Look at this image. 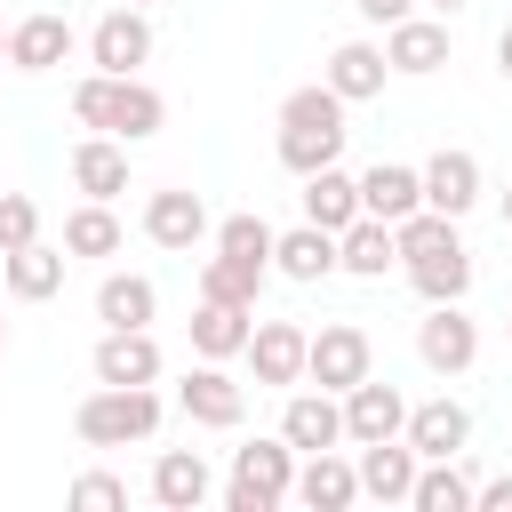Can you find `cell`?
I'll return each mask as SVG.
<instances>
[{
	"label": "cell",
	"mask_w": 512,
	"mask_h": 512,
	"mask_svg": "<svg viewBox=\"0 0 512 512\" xmlns=\"http://www.w3.org/2000/svg\"><path fill=\"white\" fill-rule=\"evenodd\" d=\"M304 352H312V336L296 328V320H256V336H248V368H256V384H304Z\"/></svg>",
	"instance_id": "obj_8"
},
{
	"label": "cell",
	"mask_w": 512,
	"mask_h": 512,
	"mask_svg": "<svg viewBox=\"0 0 512 512\" xmlns=\"http://www.w3.org/2000/svg\"><path fill=\"white\" fill-rule=\"evenodd\" d=\"M416 472H424V456L408 440H368L360 448V496H376V504H408Z\"/></svg>",
	"instance_id": "obj_13"
},
{
	"label": "cell",
	"mask_w": 512,
	"mask_h": 512,
	"mask_svg": "<svg viewBox=\"0 0 512 512\" xmlns=\"http://www.w3.org/2000/svg\"><path fill=\"white\" fill-rule=\"evenodd\" d=\"M424 8H440V16H456V8H472V0H424Z\"/></svg>",
	"instance_id": "obj_41"
},
{
	"label": "cell",
	"mask_w": 512,
	"mask_h": 512,
	"mask_svg": "<svg viewBox=\"0 0 512 512\" xmlns=\"http://www.w3.org/2000/svg\"><path fill=\"white\" fill-rule=\"evenodd\" d=\"M424 208H440V216H472L480 208V160L472 152H432L424 160Z\"/></svg>",
	"instance_id": "obj_14"
},
{
	"label": "cell",
	"mask_w": 512,
	"mask_h": 512,
	"mask_svg": "<svg viewBox=\"0 0 512 512\" xmlns=\"http://www.w3.org/2000/svg\"><path fill=\"white\" fill-rule=\"evenodd\" d=\"M64 248H72V256H120V216H112V200H80V208L64 216Z\"/></svg>",
	"instance_id": "obj_32"
},
{
	"label": "cell",
	"mask_w": 512,
	"mask_h": 512,
	"mask_svg": "<svg viewBox=\"0 0 512 512\" xmlns=\"http://www.w3.org/2000/svg\"><path fill=\"white\" fill-rule=\"evenodd\" d=\"M352 8H360L368 24H384V32H392L400 16H416V0H352Z\"/></svg>",
	"instance_id": "obj_39"
},
{
	"label": "cell",
	"mask_w": 512,
	"mask_h": 512,
	"mask_svg": "<svg viewBox=\"0 0 512 512\" xmlns=\"http://www.w3.org/2000/svg\"><path fill=\"white\" fill-rule=\"evenodd\" d=\"M88 368H96V384H160V344H152V328H104Z\"/></svg>",
	"instance_id": "obj_11"
},
{
	"label": "cell",
	"mask_w": 512,
	"mask_h": 512,
	"mask_svg": "<svg viewBox=\"0 0 512 512\" xmlns=\"http://www.w3.org/2000/svg\"><path fill=\"white\" fill-rule=\"evenodd\" d=\"M0 352H8V328H0Z\"/></svg>",
	"instance_id": "obj_45"
},
{
	"label": "cell",
	"mask_w": 512,
	"mask_h": 512,
	"mask_svg": "<svg viewBox=\"0 0 512 512\" xmlns=\"http://www.w3.org/2000/svg\"><path fill=\"white\" fill-rule=\"evenodd\" d=\"M96 320H104V328H152V320H160V288H152L144 272H104Z\"/></svg>",
	"instance_id": "obj_27"
},
{
	"label": "cell",
	"mask_w": 512,
	"mask_h": 512,
	"mask_svg": "<svg viewBox=\"0 0 512 512\" xmlns=\"http://www.w3.org/2000/svg\"><path fill=\"white\" fill-rule=\"evenodd\" d=\"M472 496H480V480L456 464V456H424V472H416V512H472Z\"/></svg>",
	"instance_id": "obj_31"
},
{
	"label": "cell",
	"mask_w": 512,
	"mask_h": 512,
	"mask_svg": "<svg viewBox=\"0 0 512 512\" xmlns=\"http://www.w3.org/2000/svg\"><path fill=\"white\" fill-rule=\"evenodd\" d=\"M296 504H312V512H352V504H360V464H344L336 448L304 456V464H296Z\"/></svg>",
	"instance_id": "obj_17"
},
{
	"label": "cell",
	"mask_w": 512,
	"mask_h": 512,
	"mask_svg": "<svg viewBox=\"0 0 512 512\" xmlns=\"http://www.w3.org/2000/svg\"><path fill=\"white\" fill-rule=\"evenodd\" d=\"M280 440H288L296 456H320V448H336V440H344V400H336V392H296V384H288Z\"/></svg>",
	"instance_id": "obj_10"
},
{
	"label": "cell",
	"mask_w": 512,
	"mask_h": 512,
	"mask_svg": "<svg viewBox=\"0 0 512 512\" xmlns=\"http://www.w3.org/2000/svg\"><path fill=\"white\" fill-rule=\"evenodd\" d=\"M384 56H392V72H440L448 64V24H432V16H400L392 32H384Z\"/></svg>",
	"instance_id": "obj_26"
},
{
	"label": "cell",
	"mask_w": 512,
	"mask_h": 512,
	"mask_svg": "<svg viewBox=\"0 0 512 512\" xmlns=\"http://www.w3.org/2000/svg\"><path fill=\"white\" fill-rule=\"evenodd\" d=\"M416 208H424V168L376 160V168L360 176V216H384V224H400V216H416Z\"/></svg>",
	"instance_id": "obj_20"
},
{
	"label": "cell",
	"mask_w": 512,
	"mask_h": 512,
	"mask_svg": "<svg viewBox=\"0 0 512 512\" xmlns=\"http://www.w3.org/2000/svg\"><path fill=\"white\" fill-rule=\"evenodd\" d=\"M88 56H96V72H136V64L152 56V24H144V8L128 0V8L96 16V32H88Z\"/></svg>",
	"instance_id": "obj_12"
},
{
	"label": "cell",
	"mask_w": 512,
	"mask_h": 512,
	"mask_svg": "<svg viewBox=\"0 0 512 512\" xmlns=\"http://www.w3.org/2000/svg\"><path fill=\"white\" fill-rule=\"evenodd\" d=\"M72 432H80V448L152 440V432H160V392H152V384H96V392L72 408Z\"/></svg>",
	"instance_id": "obj_2"
},
{
	"label": "cell",
	"mask_w": 512,
	"mask_h": 512,
	"mask_svg": "<svg viewBox=\"0 0 512 512\" xmlns=\"http://www.w3.org/2000/svg\"><path fill=\"white\" fill-rule=\"evenodd\" d=\"M272 272H288V280H328L336 272V232H320V224H296V232H280L272 240Z\"/></svg>",
	"instance_id": "obj_29"
},
{
	"label": "cell",
	"mask_w": 512,
	"mask_h": 512,
	"mask_svg": "<svg viewBox=\"0 0 512 512\" xmlns=\"http://www.w3.org/2000/svg\"><path fill=\"white\" fill-rule=\"evenodd\" d=\"M72 504H80V512H112V504H128V480H112V472H80V480H72Z\"/></svg>",
	"instance_id": "obj_37"
},
{
	"label": "cell",
	"mask_w": 512,
	"mask_h": 512,
	"mask_svg": "<svg viewBox=\"0 0 512 512\" xmlns=\"http://www.w3.org/2000/svg\"><path fill=\"white\" fill-rule=\"evenodd\" d=\"M472 512H512V472H496V480H480V496H472Z\"/></svg>",
	"instance_id": "obj_38"
},
{
	"label": "cell",
	"mask_w": 512,
	"mask_h": 512,
	"mask_svg": "<svg viewBox=\"0 0 512 512\" xmlns=\"http://www.w3.org/2000/svg\"><path fill=\"white\" fill-rule=\"evenodd\" d=\"M504 328H512V312H504Z\"/></svg>",
	"instance_id": "obj_46"
},
{
	"label": "cell",
	"mask_w": 512,
	"mask_h": 512,
	"mask_svg": "<svg viewBox=\"0 0 512 512\" xmlns=\"http://www.w3.org/2000/svg\"><path fill=\"white\" fill-rule=\"evenodd\" d=\"M352 216H360V176H344V168H312V176H304V224L344 232Z\"/></svg>",
	"instance_id": "obj_28"
},
{
	"label": "cell",
	"mask_w": 512,
	"mask_h": 512,
	"mask_svg": "<svg viewBox=\"0 0 512 512\" xmlns=\"http://www.w3.org/2000/svg\"><path fill=\"white\" fill-rule=\"evenodd\" d=\"M496 72H504V80H512V24H504V32H496Z\"/></svg>",
	"instance_id": "obj_40"
},
{
	"label": "cell",
	"mask_w": 512,
	"mask_h": 512,
	"mask_svg": "<svg viewBox=\"0 0 512 512\" xmlns=\"http://www.w3.org/2000/svg\"><path fill=\"white\" fill-rule=\"evenodd\" d=\"M0 64H8V32H0Z\"/></svg>",
	"instance_id": "obj_44"
},
{
	"label": "cell",
	"mask_w": 512,
	"mask_h": 512,
	"mask_svg": "<svg viewBox=\"0 0 512 512\" xmlns=\"http://www.w3.org/2000/svg\"><path fill=\"white\" fill-rule=\"evenodd\" d=\"M40 240V208L24 200V192H0V256H16V248H32Z\"/></svg>",
	"instance_id": "obj_35"
},
{
	"label": "cell",
	"mask_w": 512,
	"mask_h": 512,
	"mask_svg": "<svg viewBox=\"0 0 512 512\" xmlns=\"http://www.w3.org/2000/svg\"><path fill=\"white\" fill-rule=\"evenodd\" d=\"M136 8H152V0H136Z\"/></svg>",
	"instance_id": "obj_47"
},
{
	"label": "cell",
	"mask_w": 512,
	"mask_h": 512,
	"mask_svg": "<svg viewBox=\"0 0 512 512\" xmlns=\"http://www.w3.org/2000/svg\"><path fill=\"white\" fill-rule=\"evenodd\" d=\"M248 336H256V312H248V304L200 296V312H192V352H200V360H240Z\"/></svg>",
	"instance_id": "obj_21"
},
{
	"label": "cell",
	"mask_w": 512,
	"mask_h": 512,
	"mask_svg": "<svg viewBox=\"0 0 512 512\" xmlns=\"http://www.w3.org/2000/svg\"><path fill=\"white\" fill-rule=\"evenodd\" d=\"M408 288H416L424 304H464V288H472V248L448 240V248H432V256H408Z\"/></svg>",
	"instance_id": "obj_25"
},
{
	"label": "cell",
	"mask_w": 512,
	"mask_h": 512,
	"mask_svg": "<svg viewBox=\"0 0 512 512\" xmlns=\"http://www.w3.org/2000/svg\"><path fill=\"white\" fill-rule=\"evenodd\" d=\"M296 496V448L288 440H248L232 448V480H224V504L232 512H280Z\"/></svg>",
	"instance_id": "obj_3"
},
{
	"label": "cell",
	"mask_w": 512,
	"mask_h": 512,
	"mask_svg": "<svg viewBox=\"0 0 512 512\" xmlns=\"http://www.w3.org/2000/svg\"><path fill=\"white\" fill-rule=\"evenodd\" d=\"M256 288H264V272L240 264V256H224V248L200 264V296H216V304H248V312H256Z\"/></svg>",
	"instance_id": "obj_33"
},
{
	"label": "cell",
	"mask_w": 512,
	"mask_h": 512,
	"mask_svg": "<svg viewBox=\"0 0 512 512\" xmlns=\"http://www.w3.org/2000/svg\"><path fill=\"white\" fill-rule=\"evenodd\" d=\"M112 80H120V72H88V80L72 88V120H80V128H104V120H112Z\"/></svg>",
	"instance_id": "obj_36"
},
{
	"label": "cell",
	"mask_w": 512,
	"mask_h": 512,
	"mask_svg": "<svg viewBox=\"0 0 512 512\" xmlns=\"http://www.w3.org/2000/svg\"><path fill=\"white\" fill-rule=\"evenodd\" d=\"M344 96L320 80V88H296L288 104H280V168L288 176H312V168H336V152H344Z\"/></svg>",
	"instance_id": "obj_1"
},
{
	"label": "cell",
	"mask_w": 512,
	"mask_h": 512,
	"mask_svg": "<svg viewBox=\"0 0 512 512\" xmlns=\"http://www.w3.org/2000/svg\"><path fill=\"white\" fill-rule=\"evenodd\" d=\"M360 376H376V344H368V328H360V320H328V328L312 336V352H304V384H320V392H352Z\"/></svg>",
	"instance_id": "obj_4"
},
{
	"label": "cell",
	"mask_w": 512,
	"mask_h": 512,
	"mask_svg": "<svg viewBox=\"0 0 512 512\" xmlns=\"http://www.w3.org/2000/svg\"><path fill=\"white\" fill-rule=\"evenodd\" d=\"M64 56H72V24H64L56 8H40V16L8 24V64H16V72H56Z\"/></svg>",
	"instance_id": "obj_18"
},
{
	"label": "cell",
	"mask_w": 512,
	"mask_h": 512,
	"mask_svg": "<svg viewBox=\"0 0 512 512\" xmlns=\"http://www.w3.org/2000/svg\"><path fill=\"white\" fill-rule=\"evenodd\" d=\"M416 360H424L432 376H464V368L480 360V320H472L464 304H432V312L416 320Z\"/></svg>",
	"instance_id": "obj_5"
},
{
	"label": "cell",
	"mask_w": 512,
	"mask_h": 512,
	"mask_svg": "<svg viewBox=\"0 0 512 512\" xmlns=\"http://www.w3.org/2000/svg\"><path fill=\"white\" fill-rule=\"evenodd\" d=\"M392 264H400V240H392L384 216H352V224L336 232V272H352V280H384Z\"/></svg>",
	"instance_id": "obj_15"
},
{
	"label": "cell",
	"mask_w": 512,
	"mask_h": 512,
	"mask_svg": "<svg viewBox=\"0 0 512 512\" xmlns=\"http://www.w3.org/2000/svg\"><path fill=\"white\" fill-rule=\"evenodd\" d=\"M0 288H8V256H0Z\"/></svg>",
	"instance_id": "obj_43"
},
{
	"label": "cell",
	"mask_w": 512,
	"mask_h": 512,
	"mask_svg": "<svg viewBox=\"0 0 512 512\" xmlns=\"http://www.w3.org/2000/svg\"><path fill=\"white\" fill-rule=\"evenodd\" d=\"M72 184H80L88 200H120V192H128V144L104 136V128L80 136V144H72Z\"/></svg>",
	"instance_id": "obj_19"
},
{
	"label": "cell",
	"mask_w": 512,
	"mask_h": 512,
	"mask_svg": "<svg viewBox=\"0 0 512 512\" xmlns=\"http://www.w3.org/2000/svg\"><path fill=\"white\" fill-rule=\"evenodd\" d=\"M176 408H184L192 424H208V432H232V424L248 416V384H232V376H224V360H200V368H184Z\"/></svg>",
	"instance_id": "obj_6"
},
{
	"label": "cell",
	"mask_w": 512,
	"mask_h": 512,
	"mask_svg": "<svg viewBox=\"0 0 512 512\" xmlns=\"http://www.w3.org/2000/svg\"><path fill=\"white\" fill-rule=\"evenodd\" d=\"M400 432H408V400H400L392 384L360 376V384L344 392V440H352V448H368V440H400Z\"/></svg>",
	"instance_id": "obj_9"
},
{
	"label": "cell",
	"mask_w": 512,
	"mask_h": 512,
	"mask_svg": "<svg viewBox=\"0 0 512 512\" xmlns=\"http://www.w3.org/2000/svg\"><path fill=\"white\" fill-rule=\"evenodd\" d=\"M144 240H152V248L192 256V248L208 240V200H200V192H176V184H168V192H152V200H144Z\"/></svg>",
	"instance_id": "obj_7"
},
{
	"label": "cell",
	"mask_w": 512,
	"mask_h": 512,
	"mask_svg": "<svg viewBox=\"0 0 512 512\" xmlns=\"http://www.w3.org/2000/svg\"><path fill=\"white\" fill-rule=\"evenodd\" d=\"M272 240H280V232H272L264 216H248V208L216 224V248H224V256H240V264H256V272H272Z\"/></svg>",
	"instance_id": "obj_34"
},
{
	"label": "cell",
	"mask_w": 512,
	"mask_h": 512,
	"mask_svg": "<svg viewBox=\"0 0 512 512\" xmlns=\"http://www.w3.org/2000/svg\"><path fill=\"white\" fill-rule=\"evenodd\" d=\"M64 264H72V248H48V240L16 248V256H8V296H16V304H48V296L64 288Z\"/></svg>",
	"instance_id": "obj_30"
},
{
	"label": "cell",
	"mask_w": 512,
	"mask_h": 512,
	"mask_svg": "<svg viewBox=\"0 0 512 512\" xmlns=\"http://www.w3.org/2000/svg\"><path fill=\"white\" fill-rule=\"evenodd\" d=\"M504 232H512V184H504Z\"/></svg>",
	"instance_id": "obj_42"
},
{
	"label": "cell",
	"mask_w": 512,
	"mask_h": 512,
	"mask_svg": "<svg viewBox=\"0 0 512 512\" xmlns=\"http://www.w3.org/2000/svg\"><path fill=\"white\" fill-rule=\"evenodd\" d=\"M416 456H464V440H472V408L464 400H424V408H408V432H400Z\"/></svg>",
	"instance_id": "obj_16"
},
{
	"label": "cell",
	"mask_w": 512,
	"mask_h": 512,
	"mask_svg": "<svg viewBox=\"0 0 512 512\" xmlns=\"http://www.w3.org/2000/svg\"><path fill=\"white\" fill-rule=\"evenodd\" d=\"M160 120H168L160 88H152V80H136V72H120V80H112V120H104V136L144 144V136H160Z\"/></svg>",
	"instance_id": "obj_24"
},
{
	"label": "cell",
	"mask_w": 512,
	"mask_h": 512,
	"mask_svg": "<svg viewBox=\"0 0 512 512\" xmlns=\"http://www.w3.org/2000/svg\"><path fill=\"white\" fill-rule=\"evenodd\" d=\"M208 488H216V472H208L200 448H160V464H152V496H160L168 512H200Z\"/></svg>",
	"instance_id": "obj_22"
},
{
	"label": "cell",
	"mask_w": 512,
	"mask_h": 512,
	"mask_svg": "<svg viewBox=\"0 0 512 512\" xmlns=\"http://www.w3.org/2000/svg\"><path fill=\"white\" fill-rule=\"evenodd\" d=\"M384 80H392V56H384L376 40H344V48L328 56V88H336L344 104H368V96H384Z\"/></svg>",
	"instance_id": "obj_23"
}]
</instances>
